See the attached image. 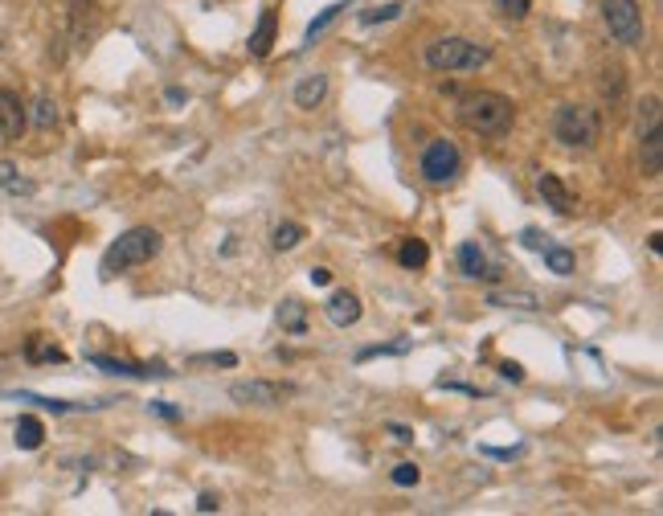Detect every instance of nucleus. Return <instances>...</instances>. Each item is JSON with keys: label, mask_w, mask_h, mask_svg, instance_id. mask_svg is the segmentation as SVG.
<instances>
[{"label": "nucleus", "mask_w": 663, "mask_h": 516, "mask_svg": "<svg viewBox=\"0 0 663 516\" xmlns=\"http://www.w3.org/2000/svg\"><path fill=\"white\" fill-rule=\"evenodd\" d=\"M303 238H307V230H303L299 222H283V226L275 230V238H271V242H275V250H295Z\"/></svg>", "instance_id": "obj_24"}, {"label": "nucleus", "mask_w": 663, "mask_h": 516, "mask_svg": "<svg viewBox=\"0 0 663 516\" xmlns=\"http://www.w3.org/2000/svg\"><path fill=\"white\" fill-rule=\"evenodd\" d=\"M459 271H463L467 279H483V271H488V258H483L479 242H463V246H459Z\"/></svg>", "instance_id": "obj_17"}, {"label": "nucleus", "mask_w": 663, "mask_h": 516, "mask_svg": "<svg viewBox=\"0 0 663 516\" xmlns=\"http://www.w3.org/2000/svg\"><path fill=\"white\" fill-rule=\"evenodd\" d=\"M397 13H402V5H385V9H369V13H361V25H377V21H393Z\"/></svg>", "instance_id": "obj_28"}, {"label": "nucleus", "mask_w": 663, "mask_h": 516, "mask_svg": "<svg viewBox=\"0 0 663 516\" xmlns=\"http://www.w3.org/2000/svg\"><path fill=\"white\" fill-rule=\"evenodd\" d=\"M13 435H17L21 451H37L41 443H46V426H41V418H33V414H21L17 426H13Z\"/></svg>", "instance_id": "obj_15"}, {"label": "nucleus", "mask_w": 663, "mask_h": 516, "mask_svg": "<svg viewBox=\"0 0 663 516\" xmlns=\"http://www.w3.org/2000/svg\"><path fill=\"white\" fill-rule=\"evenodd\" d=\"M426 258H430V250H426L422 238H402V246H397V263H402L406 271H422Z\"/></svg>", "instance_id": "obj_16"}, {"label": "nucleus", "mask_w": 663, "mask_h": 516, "mask_svg": "<svg viewBox=\"0 0 663 516\" xmlns=\"http://www.w3.org/2000/svg\"><path fill=\"white\" fill-rule=\"evenodd\" d=\"M275 29H279V17H275V9H267V13L258 17L254 33H250V54H254V58H267V54H271V46H275Z\"/></svg>", "instance_id": "obj_14"}, {"label": "nucleus", "mask_w": 663, "mask_h": 516, "mask_svg": "<svg viewBox=\"0 0 663 516\" xmlns=\"http://www.w3.org/2000/svg\"><path fill=\"white\" fill-rule=\"evenodd\" d=\"M25 127H29V111L21 107V99L13 91H0V144L21 140Z\"/></svg>", "instance_id": "obj_9"}, {"label": "nucleus", "mask_w": 663, "mask_h": 516, "mask_svg": "<svg viewBox=\"0 0 663 516\" xmlns=\"http://www.w3.org/2000/svg\"><path fill=\"white\" fill-rule=\"evenodd\" d=\"M545 267L565 279V275H573V254L565 246H545Z\"/></svg>", "instance_id": "obj_23"}, {"label": "nucleus", "mask_w": 663, "mask_h": 516, "mask_svg": "<svg viewBox=\"0 0 663 516\" xmlns=\"http://www.w3.org/2000/svg\"><path fill=\"white\" fill-rule=\"evenodd\" d=\"M553 140L573 152H590L602 140V115L586 103H561L553 111Z\"/></svg>", "instance_id": "obj_3"}, {"label": "nucleus", "mask_w": 663, "mask_h": 516, "mask_svg": "<svg viewBox=\"0 0 663 516\" xmlns=\"http://www.w3.org/2000/svg\"><path fill=\"white\" fill-rule=\"evenodd\" d=\"M500 373H504L508 381H524V365H516V361H504V365H500Z\"/></svg>", "instance_id": "obj_30"}, {"label": "nucleus", "mask_w": 663, "mask_h": 516, "mask_svg": "<svg viewBox=\"0 0 663 516\" xmlns=\"http://www.w3.org/2000/svg\"><path fill=\"white\" fill-rule=\"evenodd\" d=\"M295 394V385H279V381H238L230 385V398L238 406H283Z\"/></svg>", "instance_id": "obj_8"}, {"label": "nucleus", "mask_w": 663, "mask_h": 516, "mask_svg": "<svg viewBox=\"0 0 663 516\" xmlns=\"http://www.w3.org/2000/svg\"><path fill=\"white\" fill-rule=\"evenodd\" d=\"M324 312H328V320H332L336 328H352V324L361 320V299L352 295V291H332L328 304H324Z\"/></svg>", "instance_id": "obj_10"}, {"label": "nucleus", "mask_w": 663, "mask_h": 516, "mask_svg": "<svg viewBox=\"0 0 663 516\" xmlns=\"http://www.w3.org/2000/svg\"><path fill=\"white\" fill-rule=\"evenodd\" d=\"M663 111H659V99H643L639 107V164H643V177L647 181H659L663 172Z\"/></svg>", "instance_id": "obj_5"}, {"label": "nucleus", "mask_w": 663, "mask_h": 516, "mask_svg": "<svg viewBox=\"0 0 663 516\" xmlns=\"http://www.w3.org/2000/svg\"><path fill=\"white\" fill-rule=\"evenodd\" d=\"M492 308H520V312H537V295L533 291H492L488 295Z\"/></svg>", "instance_id": "obj_18"}, {"label": "nucleus", "mask_w": 663, "mask_h": 516, "mask_svg": "<svg viewBox=\"0 0 663 516\" xmlns=\"http://www.w3.org/2000/svg\"><path fill=\"white\" fill-rule=\"evenodd\" d=\"M95 369H107L115 377H168L164 365H131V361H115V357H91Z\"/></svg>", "instance_id": "obj_13"}, {"label": "nucleus", "mask_w": 663, "mask_h": 516, "mask_svg": "<svg viewBox=\"0 0 663 516\" xmlns=\"http://www.w3.org/2000/svg\"><path fill=\"white\" fill-rule=\"evenodd\" d=\"M197 508H201V512H217V508H221V500H217V496H213V492H201V500H197Z\"/></svg>", "instance_id": "obj_32"}, {"label": "nucleus", "mask_w": 663, "mask_h": 516, "mask_svg": "<svg viewBox=\"0 0 663 516\" xmlns=\"http://www.w3.org/2000/svg\"><path fill=\"white\" fill-rule=\"evenodd\" d=\"M0 189H5V193H33V185L21 181V172H17L13 160H0Z\"/></svg>", "instance_id": "obj_22"}, {"label": "nucleus", "mask_w": 663, "mask_h": 516, "mask_svg": "<svg viewBox=\"0 0 663 516\" xmlns=\"http://www.w3.org/2000/svg\"><path fill=\"white\" fill-rule=\"evenodd\" d=\"M459 168H463V156L451 140H430V148L422 152V177L430 185H447L459 177Z\"/></svg>", "instance_id": "obj_7"}, {"label": "nucleus", "mask_w": 663, "mask_h": 516, "mask_svg": "<svg viewBox=\"0 0 663 516\" xmlns=\"http://www.w3.org/2000/svg\"><path fill=\"white\" fill-rule=\"evenodd\" d=\"M152 410H156L160 418H181V410H176V406H168V402H152Z\"/></svg>", "instance_id": "obj_33"}, {"label": "nucleus", "mask_w": 663, "mask_h": 516, "mask_svg": "<svg viewBox=\"0 0 663 516\" xmlns=\"http://www.w3.org/2000/svg\"><path fill=\"white\" fill-rule=\"evenodd\" d=\"M602 21L610 29V37L618 46L639 50L647 41V25H643V9L639 0H602Z\"/></svg>", "instance_id": "obj_6"}, {"label": "nucleus", "mask_w": 663, "mask_h": 516, "mask_svg": "<svg viewBox=\"0 0 663 516\" xmlns=\"http://www.w3.org/2000/svg\"><path fill=\"white\" fill-rule=\"evenodd\" d=\"M160 246H164L160 230H152V226H131V230H123V234L107 246L99 271H103V279H111V275H119V271L144 267V263H152V258L160 254Z\"/></svg>", "instance_id": "obj_2"}, {"label": "nucleus", "mask_w": 663, "mask_h": 516, "mask_svg": "<svg viewBox=\"0 0 663 516\" xmlns=\"http://www.w3.org/2000/svg\"><path fill=\"white\" fill-rule=\"evenodd\" d=\"M537 193L549 201V209L573 213V193L561 185V177H553V172H541V177H537Z\"/></svg>", "instance_id": "obj_12"}, {"label": "nucleus", "mask_w": 663, "mask_h": 516, "mask_svg": "<svg viewBox=\"0 0 663 516\" xmlns=\"http://www.w3.org/2000/svg\"><path fill=\"white\" fill-rule=\"evenodd\" d=\"M455 115L475 136H504L512 127L516 107H512V99H504L496 91H467V95H459Z\"/></svg>", "instance_id": "obj_1"}, {"label": "nucleus", "mask_w": 663, "mask_h": 516, "mask_svg": "<svg viewBox=\"0 0 663 516\" xmlns=\"http://www.w3.org/2000/svg\"><path fill=\"white\" fill-rule=\"evenodd\" d=\"M29 123L37 127V132H54V127H58V103H54L50 95H37V99H33V115H29Z\"/></svg>", "instance_id": "obj_19"}, {"label": "nucleus", "mask_w": 663, "mask_h": 516, "mask_svg": "<svg viewBox=\"0 0 663 516\" xmlns=\"http://www.w3.org/2000/svg\"><path fill=\"white\" fill-rule=\"evenodd\" d=\"M25 361H29V365H62V361H66V353H62V349H54V344H46L41 336H33V340L25 344Z\"/></svg>", "instance_id": "obj_20"}, {"label": "nucleus", "mask_w": 663, "mask_h": 516, "mask_svg": "<svg viewBox=\"0 0 663 516\" xmlns=\"http://www.w3.org/2000/svg\"><path fill=\"white\" fill-rule=\"evenodd\" d=\"M279 324H283V332L303 336L307 332V308L299 304V299H287V304H279Z\"/></svg>", "instance_id": "obj_21"}, {"label": "nucleus", "mask_w": 663, "mask_h": 516, "mask_svg": "<svg viewBox=\"0 0 663 516\" xmlns=\"http://www.w3.org/2000/svg\"><path fill=\"white\" fill-rule=\"evenodd\" d=\"M332 283V271L328 267H312V287H328Z\"/></svg>", "instance_id": "obj_31"}, {"label": "nucleus", "mask_w": 663, "mask_h": 516, "mask_svg": "<svg viewBox=\"0 0 663 516\" xmlns=\"http://www.w3.org/2000/svg\"><path fill=\"white\" fill-rule=\"evenodd\" d=\"M389 435H393L397 443H414V430H410V426H397V422H389Z\"/></svg>", "instance_id": "obj_29"}, {"label": "nucleus", "mask_w": 663, "mask_h": 516, "mask_svg": "<svg viewBox=\"0 0 663 516\" xmlns=\"http://www.w3.org/2000/svg\"><path fill=\"white\" fill-rule=\"evenodd\" d=\"M328 99V74H303L295 82V107L299 111H316Z\"/></svg>", "instance_id": "obj_11"}, {"label": "nucleus", "mask_w": 663, "mask_h": 516, "mask_svg": "<svg viewBox=\"0 0 663 516\" xmlns=\"http://www.w3.org/2000/svg\"><path fill=\"white\" fill-rule=\"evenodd\" d=\"M344 9H348V0H336V5H328V9H324L316 21H312V25H307V41H316V37H320V33H324V29H328V25H332V21L344 13Z\"/></svg>", "instance_id": "obj_25"}, {"label": "nucleus", "mask_w": 663, "mask_h": 516, "mask_svg": "<svg viewBox=\"0 0 663 516\" xmlns=\"http://www.w3.org/2000/svg\"><path fill=\"white\" fill-rule=\"evenodd\" d=\"M528 9H533V0H496V13H500L504 21H524Z\"/></svg>", "instance_id": "obj_26"}, {"label": "nucleus", "mask_w": 663, "mask_h": 516, "mask_svg": "<svg viewBox=\"0 0 663 516\" xmlns=\"http://www.w3.org/2000/svg\"><path fill=\"white\" fill-rule=\"evenodd\" d=\"M418 480H422L418 463H397V467H393V484H397V488H414Z\"/></svg>", "instance_id": "obj_27"}, {"label": "nucleus", "mask_w": 663, "mask_h": 516, "mask_svg": "<svg viewBox=\"0 0 663 516\" xmlns=\"http://www.w3.org/2000/svg\"><path fill=\"white\" fill-rule=\"evenodd\" d=\"M492 62V46L471 37H438L426 46V66L438 74H451V70H479Z\"/></svg>", "instance_id": "obj_4"}]
</instances>
